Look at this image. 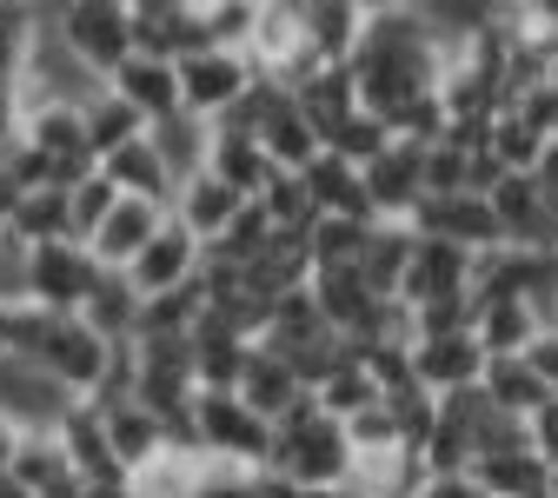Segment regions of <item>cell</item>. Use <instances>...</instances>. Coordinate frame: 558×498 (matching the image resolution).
Segmentation results:
<instances>
[{
    "mask_svg": "<svg viewBox=\"0 0 558 498\" xmlns=\"http://www.w3.org/2000/svg\"><path fill=\"white\" fill-rule=\"evenodd\" d=\"M446 40L433 27L426 8H366V40L353 53V87H360V107L366 113H399L412 100L439 94V74H446Z\"/></svg>",
    "mask_w": 558,
    "mask_h": 498,
    "instance_id": "obj_1",
    "label": "cell"
},
{
    "mask_svg": "<svg viewBox=\"0 0 558 498\" xmlns=\"http://www.w3.org/2000/svg\"><path fill=\"white\" fill-rule=\"evenodd\" d=\"M272 478H287L293 491H332V485H353V446H345V425L326 418L313 399L300 412H287L272 425Z\"/></svg>",
    "mask_w": 558,
    "mask_h": 498,
    "instance_id": "obj_2",
    "label": "cell"
},
{
    "mask_svg": "<svg viewBox=\"0 0 558 498\" xmlns=\"http://www.w3.org/2000/svg\"><path fill=\"white\" fill-rule=\"evenodd\" d=\"M186 439L199 459H220V465L266 472V459H272V425L259 412H246L233 392H199L186 412Z\"/></svg>",
    "mask_w": 558,
    "mask_h": 498,
    "instance_id": "obj_3",
    "label": "cell"
},
{
    "mask_svg": "<svg viewBox=\"0 0 558 498\" xmlns=\"http://www.w3.org/2000/svg\"><path fill=\"white\" fill-rule=\"evenodd\" d=\"M47 27L100 81H113L120 66L133 60V0H74V8L47 14Z\"/></svg>",
    "mask_w": 558,
    "mask_h": 498,
    "instance_id": "obj_4",
    "label": "cell"
},
{
    "mask_svg": "<svg viewBox=\"0 0 558 498\" xmlns=\"http://www.w3.org/2000/svg\"><path fill=\"white\" fill-rule=\"evenodd\" d=\"M74 405H81V399L66 392L47 366L0 352V418H8L21 439H47V433H60V418L74 412Z\"/></svg>",
    "mask_w": 558,
    "mask_h": 498,
    "instance_id": "obj_5",
    "label": "cell"
},
{
    "mask_svg": "<svg viewBox=\"0 0 558 498\" xmlns=\"http://www.w3.org/2000/svg\"><path fill=\"white\" fill-rule=\"evenodd\" d=\"M100 287V266L81 240H53V246H27V300L60 313V319H81L87 293Z\"/></svg>",
    "mask_w": 558,
    "mask_h": 498,
    "instance_id": "obj_6",
    "label": "cell"
},
{
    "mask_svg": "<svg viewBox=\"0 0 558 498\" xmlns=\"http://www.w3.org/2000/svg\"><path fill=\"white\" fill-rule=\"evenodd\" d=\"M253 81H259V66L246 60V53H193V60H180V107L193 113V120H227L246 94H253Z\"/></svg>",
    "mask_w": 558,
    "mask_h": 498,
    "instance_id": "obj_7",
    "label": "cell"
},
{
    "mask_svg": "<svg viewBox=\"0 0 558 498\" xmlns=\"http://www.w3.org/2000/svg\"><path fill=\"white\" fill-rule=\"evenodd\" d=\"M360 180H366V206H373L379 227H412V212L426 206V147L392 139Z\"/></svg>",
    "mask_w": 558,
    "mask_h": 498,
    "instance_id": "obj_8",
    "label": "cell"
},
{
    "mask_svg": "<svg viewBox=\"0 0 558 498\" xmlns=\"http://www.w3.org/2000/svg\"><path fill=\"white\" fill-rule=\"evenodd\" d=\"M412 233L418 240H446V246H459V253H499L506 246V233H499V220H493V199L485 193H446V199H426L412 212Z\"/></svg>",
    "mask_w": 558,
    "mask_h": 498,
    "instance_id": "obj_9",
    "label": "cell"
},
{
    "mask_svg": "<svg viewBox=\"0 0 558 498\" xmlns=\"http://www.w3.org/2000/svg\"><path fill=\"white\" fill-rule=\"evenodd\" d=\"M465 293H472V253L412 233V259H405V279H399V306L405 313H426V306H446V300H465Z\"/></svg>",
    "mask_w": 558,
    "mask_h": 498,
    "instance_id": "obj_10",
    "label": "cell"
},
{
    "mask_svg": "<svg viewBox=\"0 0 558 498\" xmlns=\"http://www.w3.org/2000/svg\"><path fill=\"white\" fill-rule=\"evenodd\" d=\"M133 53L147 60H193L206 53V21L199 0H133Z\"/></svg>",
    "mask_w": 558,
    "mask_h": 498,
    "instance_id": "obj_11",
    "label": "cell"
},
{
    "mask_svg": "<svg viewBox=\"0 0 558 498\" xmlns=\"http://www.w3.org/2000/svg\"><path fill=\"white\" fill-rule=\"evenodd\" d=\"M199 266H206V246L167 212V227L154 233V246L140 253L133 266H126V279H133V293L140 300H167V293H186L193 279H199Z\"/></svg>",
    "mask_w": 558,
    "mask_h": 498,
    "instance_id": "obj_12",
    "label": "cell"
},
{
    "mask_svg": "<svg viewBox=\"0 0 558 498\" xmlns=\"http://www.w3.org/2000/svg\"><path fill=\"white\" fill-rule=\"evenodd\" d=\"M478 379H485V345H478V332L412 339V386H418V392L452 399V392H472Z\"/></svg>",
    "mask_w": 558,
    "mask_h": 498,
    "instance_id": "obj_13",
    "label": "cell"
},
{
    "mask_svg": "<svg viewBox=\"0 0 558 498\" xmlns=\"http://www.w3.org/2000/svg\"><path fill=\"white\" fill-rule=\"evenodd\" d=\"M167 227V206H154V199H113V212L94 227V240H87V253H94V266L100 272H126L140 253L154 246V233Z\"/></svg>",
    "mask_w": 558,
    "mask_h": 498,
    "instance_id": "obj_14",
    "label": "cell"
},
{
    "mask_svg": "<svg viewBox=\"0 0 558 498\" xmlns=\"http://www.w3.org/2000/svg\"><path fill=\"white\" fill-rule=\"evenodd\" d=\"M233 399L246 405V412H259L266 425H279L287 412H300L313 392L300 386V373L279 360V352H266V345H253L246 352V366H240V386H233Z\"/></svg>",
    "mask_w": 558,
    "mask_h": 498,
    "instance_id": "obj_15",
    "label": "cell"
},
{
    "mask_svg": "<svg viewBox=\"0 0 558 498\" xmlns=\"http://www.w3.org/2000/svg\"><path fill=\"white\" fill-rule=\"evenodd\" d=\"M94 412H100V425H107V446H113V459H120V472L133 478L140 465H154L173 439H167V425L140 405V399H94Z\"/></svg>",
    "mask_w": 558,
    "mask_h": 498,
    "instance_id": "obj_16",
    "label": "cell"
},
{
    "mask_svg": "<svg viewBox=\"0 0 558 498\" xmlns=\"http://www.w3.org/2000/svg\"><path fill=\"white\" fill-rule=\"evenodd\" d=\"M485 199H493V220H499L506 246H519V253H545V233H551V199L538 193V180H532V173H506Z\"/></svg>",
    "mask_w": 558,
    "mask_h": 498,
    "instance_id": "obj_17",
    "label": "cell"
},
{
    "mask_svg": "<svg viewBox=\"0 0 558 498\" xmlns=\"http://www.w3.org/2000/svg\"><path fill=\"white\" fill-rule=\"evenodd\" d=\"M107 94H113V100H126L147 126H160V120L186 113V107H180V66H173V60H147V53H133L120 74L107 81Z\"/></svg>",
    "mask_w": 558,
    "mask_h": 498,
    "instance_id": "obj_18",
    "label": "cell"
},
{
    "mask_svg": "<svg viewBox=\"0 0 558 498\" xmlns=\"http://www.w3.org/2000/svg\"><path fill=\"white\" fill-rule=\"evenodd\" d=\"M246 206H253V199H240V193H233V186H220L214 173H193V180H180V193H173V206H167V212H173V220H180L199 246H214V240L240 220Z\"/></svg>",
    "mask_w": 558,
    "mask_h": 498,
    "instance_id": "obj_19",
    "label": "cell"
},
{
    "mask_svg": "<svg viewBox=\"0 0 558 498\" xmlns=\"http://www.w3.org/2000/svg\"><path fill=\"white\" fill-rule=\"evenodd\" d=\"M53 439H60V452H66V465H74L81 485H126V472H120V459L107 446V425H100L94 405H74V412L60 418Z\"/></svg>",
    "mask_w": 558,
    "mask_h": 498,
    "instance_id": "obj_20",
    "label": "cell"
},
{
    "mask_svg": "<svg viewBox=\"0 0 558 498\" xmlns=\"http://www.w3.org/2000/svg\"><path fill=\"white\" fill-rule=\"evenodd\" d=\"M306 21V53L319 66H353L360 40H366V8H353V0H319V8H300Z\"/></svg>",
    "mask_w": 558,
    "mask_h": 498,
    "instance_id": "obj_21",
    "label": "cell"
},
{
    "mask_svg": "<svg viewBox=\"0 0 558 498\" xmlns=\"http://www.w3.org/2000/svg\"><path fill=\"white\" fill-rule=\"evenodd\" d=\"M100 173H107V180H113V193H126V199H154V206H173V193H180L173 167L160 160V147H154L147 133H140L133 147L107 154V160H100Z\"/></svg>",
    "mask_w": 558,
    "mask_h": 498,
    "instance_id": "obj_22",
    "label": "cell"
},
{
    "mask_svg": "<svg viewBox=\"0 0 558 498\" xmlns=\"http://www.w3.org/2000/svg\"><path fill=\"white\" fill-rule=\"evenodd\" d=\"M206 173H214L220 186H233L240 199H259L272 180H279V167L266 160V147L253 133H227V126H214V154H206Z\"/></svg>",
    "mask_w": 558,
    "mask_h": 498,
    "instance_id": "obj_23",
    "label": "cell"
},
{
    "mask_svg": "<svg viewBox=\"0 0 558 498\" xmlns=\"http://www.w3.org/2000/svg\"><path fill=\"white\" fill-rule=\"evenodd\" d=\"M300 180H306V193H313V212H319V220H366V227H373V206H366L360 167H345V160L319 154Z\"/></svg>",
    "mask_w": 558,
    "mask_h": 498,
    "instance_id": "obj_24",
    "label": "cell"
},
{
    "mask_svg": "<svg viewBox=\"0 0 558 498\" xmlns=\"http://www.w3.org/2000/svg\"><path fill=\"white\" fill-rule=\"evenodd\" d=\"M472 485H478L485 498H545V485H551V465H545L532 446L485 452V459H472Z\"/></svg>",
    "mask_w": 558,
    "mask_h": 498,
    "instance_id": "obj_25",
    "label": "cell"
},
{
    "mask_svg": "<svg viewBox=\"0 0 558 498\" xmlns=\"http://www.w3.org/2000/svg\"><path fill=\"white\" fill-rule=\"evenodd\" d=\"M259 147H266V160H272L279 173H306V167L326 154V139L313 133V120H306V113L293 107V94H287V100L272 107V120L259 126Z\"/></svg>",
    "mask_w": 558,
    "mask_h": 498,
    "instance_id": "obj_26",
    "label": "cell"
},
{
    "mask_svg": "<svg viewBox=\"0 0 558 498\" xmlns=\"http://www.w3.org/2000/svg\"><path fill=\"white\" fill-rule=\"evenodd\" d=\"M472 306H478L472 332L485 345V360H525V345L538 339V313L525 300H472Z\"/></svg>",
    "mask_w": 558,
    "mask_h": 498,
    "instance_id": "obj_27",
    "label": "cell"
},
{
    "mask_svg": "<svg viewBox=\"0 0 558 498\" xmlns=\"http://www.w3.org/2000/svg\"><path fill=\"white\" fill-rule=\"evenodd\" d=\"M8 227L21 246H53V240H74V220H66V186H34V193H14L8 206Z\"/></svg>",
    "mask_w": 558,
    "mask_h": 498,
    "instance_id": "obj_28",
    "label": "cell"
},
{
    "mask_svg": "<svg viewBox=\"0 0 558 498\" xmlns=\"http://www.w3.org/2000/svg\"><path fill=\"white\" fill-rule=\"evenodd\" d=\"M379 399H386V392L373 386V373H366V360H360L353 345H345L339 360H332V373L313 386V405H319L326 418H339V425H345V418H360V412L379 405Z\"/></svg>",
    "mask_w": 558,
    "mask_h": 498,
    "instance_id": "obj_29",
    "label": "cell"
},
{
    "mask_svg": "<svg viewBox=\"0 0 558 498\" xmlns=\"http://www.w3.org/2000/svg\"><path fill=\"white\" fill-rule=\"evenodd\" d=\"M140 300L133 293V279L126 272H100V287L87 293V306H81V319L100 332V339H113V345H133V332H140Z\"/></svg>",
    "mask_w": 558,
    "mask_h": 498,
    "instance_id": "obj_30",
    "label": "cell"
},
{
    "mask_svg": "<svg viewBox=\"0 0 558 498\" xmlns=\"http://www.w3.org/2000/svg\"><path fill=\"white\" fill-rule=\"evenodd\" d=\"M478 392H485V405H493V412H506V418H525V425H532V412L545 405V392H551V386H545L525 360H485Z\"/></svg>",
    "mask_w": 558,
    "mask_h": 498,
    "instance_id": "obj_31",
    "label": "cell"
},
{
    "mask_svg": "<svg viewBox=\"0 0 558 498\" xmlns=\"http://www.w3.org/2000/svg\"><path fill=\"white\" fill-rule=\"evenodd\" d=\"M293 107L313 120V133L326 139L339 120L360 113V87H353V66H326V74H313L306 87H293Z\"/></svg>",
    "mask_w": 558,
    "mask_h": 498,
    "instance_id": "obj_32",
    "label": "cell"
},
{
    "mask_svg": "<svg viewBox=\"0 0 558 498\" xmlns=\"http://www.w3.org/2000/svg\"><path fill=\"white\" fill-rule=\"evenodd\" d=\"M147 139L160 147V160L173 167V180H193V173H206V154H214V126H206V120H193V113H173V120L147 126Z\"/></svg>",
    "mask_w": 558,
    "mask_h": 498,
    "instance_id": "obj_33",
    "label": "cell"
},
{
    "mask_svg": "<svg viewBox=\"0 0 558 498\" xmlns=\"http://www.w3.org/2000/svg\"><path fill=\"white\" fill-rule=\"evenodd\" d=\"M405 259H412V227H373L366 233V253H360V279H366L379 300H399Z\"/></svg>",
    "mask_w": 558,
    "mask_h": 498,
    "instance_id": "obj_34",
    "label": "cell"
},
{
    "mask_svg": "<svg viewBox=\"0 0 558 498\" xmlns=\"http://www.w3.org/2000/svg\"><path fill=\"white\" fill-rule=\"evenodd\" d=\"M193 485H199V452L167 446L154 465H140L126 478V498H193Z\"/></svg>",
    "mask_w": 558,
    "mask_h": 498,
    "instance_id": "obj_35",
    "label": "cell"
},
{
    "mask_svg": "<svg viewBox=\"0 0 558 498\" xmlns=\"http://www.w3.org/2000/svg\"><path fill=\"white\" fill-rule=\"evenodd\" d=\"M81 120H87V147H94V160H107V154L133 147V139L147 133V120H140L126 100H113V94H100L94 107H81Z\"/></svg>",
    "mask_w": 558,
    "mask_h": 498,
    "instance_id": "obj_36",
    "label": "cell"
},
{
    "mask_svg": "<svg viewBox=\"0 0 558 498\" xmlns=\"http://www.w3.org/2000/svg\"><path fill=\"white\" fill-rule=\"evenodd\" d=\"M386 147H392V133H386V120H379V113H366V107L326 133V154H332V160H345V167H360V173H366Z\"/></svg>",
    "mask_w": 558,
    "mask_h": 498,
    "instance_id": "obj_37",
    "label": "cell"
},
{
    "mask_svg": "<svg viewBox=\"0 0 558 498\" xmlns=\"http://www.w3.org/2000/svg\"><path fill=\"white\" fill-rule=\"evenodd\" d=\"M253 14H259V0H199L206 47L214 53H246L253 47Z\"/></svg>",
    "mask_w": 558,
    "mask_h": 498,
    "instance_id": "obj_38",
    "label": "cell"
},
{
    "mask_svg": "<svg viewBox=\"0 0 558 498\" xmlns=\"http://www.w3.org/2000/svg\"><path fill=\"white\" fill-rule=\"evenodd\" d=\"M113 199H120V193H113V180H107L100 167H94L81 186H66V220H74V240H81V246L94 240V227L113 212Z\"/></svg>",
    "mask_w": 558,
    "mask_h": 498,
    "instance_id": "obj_39",
    "label": "cell"
},
{
    "mask_svg": "<svg viewBox=\"0 0 558 498\" xmlns=\"http://www.w3.org/2000/svg\"><path fill=\"white\" fill-rule=\"evenodd\" d=\"M259 491H266V472L199 459V485H193V498H259Z\"/></svg>",
    "mask_w": 558,
    "mask_h": 498,
    "instance_id": "obj_40",
    "label": "cell"
},
{
    "mask_svg": "<svg viewBox=\"0 0 558 498\" xmlns=\"http://www.w3.org/2000/svg\"><path fill=\"white\" fill-rule=\"evenodd\" d=\"M21 133H27V107H21V87L14 81H0V160H8L21 147Z\"/></svg>",
    "mask_w": 558,
    "mask_h": 498,
    "instance_id": "obj_41",
    "label": "cell"
},
{
    "mask_svg": "<svg viewBox=\"0 0 558 498\" xmlns=\"http://www.w3.org/2000/svg\"><path fill=\"white\" fill-rule=\"evenodd\" d=\"M525 433H532V452H538L545 465H558V392H545V405L532 412Z\"/></svg>",
    "mask_w": 558,
    "mask_h": 498,
    "instance_id": "obj_42",
    "label": "cell"
},
{
    "mask_svg": "<svg viewBox=\"0 0 558 498\" xmlns=\"http://www.w3.org/2000/svg\"><path fill=\"white\" fill-rule=\"evenodd\" d=\"M412 498H485V491L472 485V472H426L412 485Z\"/></svg>",
    "mask_w": 558,
    "mask_h": 498,
    "instance_id": "obj_43",
    "label": "cell"
},
{
    "mask_svg": "<svg viewBox=\"0 0 558 498\" xmlns=\"http://www.w3.org/2000/svg\"><path fill=\"white\" fill-rule=\"evenodd\" d=\"M525 366H532V373L558 392V326H538V339L525 345Z\"/></svg>",
    "mask_w": 558,
    "mask_h": 498,
    "instance_id": "obj_44",
    "label": "cell"
},
{
    "mask_svg": "<svg viewBox=\"0 0 558 498\" xmlns=\"http://www.w3.org/2000/svg\"><path fill=\"white\" fill-rule=\"evenodd\" d=\"M532 180H538V193L558 206V133L545 139V154H538V167H532Z\"/></svg>",
    "mask_w": 558,
    "mask_h": 498,
    "instance_id": "obj_45",
    "label": "cell"
},
{
    "mask_svg": "<svg viewBox=\"0 0 558 498\" xmlns=\"http://www.w3.org/2000/svg\"><path fill=\"white\" fill-rule=\"evenodd\" d=\"M14 446H21V433H14V425H8V418H0V472H8V459H14Z\"/></svg>",
    "mask_w": 558,
    "mask_h": 498,
    "instance_id": "obj_46",
    "label": "cell"
},
{
    "mask_svg": "<svg viewBox=\"0 0 558 498\" xmlns=\"http://www.w3.org/2000/svg\"><path fill=\"white\" fill-rule=\"evenodd\" d=\"M0 498H34V491H27V485H21L14 472H0Z\"/></svg>",
    "mask_w": 558,
    "mask_h": 498,
    "instance_id": "obj_47",
    "label": "cell"
},
{
    "mask_svg": "<svg viewBox=\"0 0 558 498\" xmlns=\"http://www.w3.org/2000/svg\"><path fill=\"white\" fill-rule=\"evenodd\" d=\"M545 498H558V465H551V485H545Z\"/></svg>",
    "mask_w": 558,
    "mask_h": 498,
    "instance_id": "obj_48",
    "label": "cell"
},
{
    "mask_svg": "<svg viewBox=\"0 0 558 498\" xmlns=\"http://www.w3.org/2000/svg\"><path fill=\"white\" fill-rule=\"evenodd\" d=\"M551 81H558V47H551Z\"/></svg>",
    "mask_w": 558,
    "mask_h": 498,
    "instance_id": "obj_49",
    "label": "cell"
},
{
    "mask_svg": "<svg viewBox=\"0 0 558 498\" xmlns=\"http://www.w3.org/2000/svg\"><path fill=\"white\" fill-rule=\"evenodd\" d=\"M386 498H412V491H386Z\"/></svg>",
    "mask_w": 558,
    "mask_h": 498,
    "instance_id": "obj_50",
    "label": "cell"
},
{
    "mask_svg": "<svg viewBox=\"0 0 558 498\" xmlns=\"http://www.w3.org/2000/svg\"><path fill=\"white\" fill-rule=\"evenodd\" d=\"M551 326H558V319H551Z\"/></svg>",
    "mask_w": 558,
    "mask_h": 498,
    "instance_id": "obj_51",
    "label": "cell"
}]
</instances>
